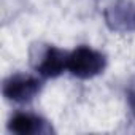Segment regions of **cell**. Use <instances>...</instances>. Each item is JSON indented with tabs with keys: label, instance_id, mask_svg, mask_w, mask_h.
<instances>
[{
	"label": "cell",
	"instance_id": "cell-5",
	"mask_svg": "<svg viewBox=\"0 0 135 135\" xmlns=\"http://www.w3.org/2000/svg\"><path fill=\"white\" fill-rule=\"evenodd\" d=\"M107 24L111 30L130 32L135 30V5L133 3H121L111 7L105 13Z\"/></svg>",
	"mask_w": 135,
	"mask_h": 135
},
{
	"label": "cell",
	"instance_id": "cell-2",
	"mask_svg": "<svg viewBox=\"0 0 135 135\" xmlns=\"http://www.w3.org/2000/svg\"><path fill=\"white\" fill-rule=\"evenodd\" d=\"M69 52L54 45H35L30 49V64L43 78H57L67 70Z\"/></svg>",
	"mask_w": 135,
	"mask_h": 135
},
{
	"label": "cell",
	"instance_id": "cell-1",
	"mask_svg": "<svg viewBox=\"0 0 135 135\" xmlns=\"http://www.w3.org/2000/svg\"><path fill=\"white\" fill-rule=\"evenodd\" d=\"M107 69V56L91 46L81 45L69 52L67 70L72 76L80 80H89L100 75Z\"/></svg>",
	"mask_w": 135,
	"mask_h": 135
},
{
	"label": "cell",
	"instance_id": "cell-3",
	"mask_svg": "<svg viewBox=\"0 0 135 135\" xmlns=\"http://www.w3.org/2000/svg\"><path fill=\"white\" fill-rule=\"evenodd\" d=\"M43 89V81L30 73H13L5 78L2 92L3 97L11 103H29Z\"/></svg>",
	"mask_w": 135,
	"mask_h": 135
},
{
	"label": "cell",
	"instance_id": "cell-6",
	"mask_svg": "<svg viewBox=\"0 0 135 135\" xmlns=\"http://www.w3.org/2000/svg\"><path fill=\"white\" fill-rule=\"evenodd\" d=\"M127 105H129V110L135 119V78L130 81V84L127 88Z\"/></svg>",
	"mask_w": 135,
	"mask_h": 135
},
{
	"label": "cell",
	"instance_id": "cell-4",
	"mask_svg": "<svg viewBox=\"0 0 135 135\" xmlns=\"http://www.w3.org/2000/svg\"><path fill=\"white\" fill-rule=\"evenodd\" d=\"M8 132L11 133H18V135H46L54 132L51 124L32 113V111H16L10 119H8Z\"/></svg>",
	"mask_w": 135,
	"mask_h": 135
}]
</instances>
